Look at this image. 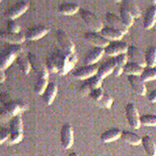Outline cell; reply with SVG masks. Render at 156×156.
I'll use <instances>...</instances> for the list:
<instances>
[{
    "label": "cell",
    "instance_id": "cell-17",
    "mask_svg": "<svg viewBox=\"0 0 156 156\" xmlns=\"http://www.w3.org/2000/svg\"><path fill=\"white\" fill-rule=\"evenodd\" d=\"M126 54L127 55V58L129 57L131 59V62H134L139 64L142 67L146 66L144 53L137 47L133 46V45L128 46V49Z\"/></svg>",
    "mask_w": 156,
    "mask_h": 156
},
{
    "label": "cell",
    "instance_id": "cell-38",
    "mask_svg": "<svg viewBox=\"0 0 156 156\" xmlns=\"http://www.w3.org/2000/svg\"><path fill=\"white\" fill-rule=\"evenodd\" d=\"M104 93L105 92H104L102 87H97V88L92 89V90H90V91H89L88 97L90 98V99H92L93 101L98 102V101L101 99L102 95L104 94Z\"/></svg>",
    "mask_w": 156,
    "mask_h": 156
},
{
    "label": "cell",
    "instance_id": "cell-11",
    "mask_svg": "<svg viewBox=\"0 0 156 156\" xmlns=\"http://www.w3.org/2000/svg\"><path fill=\"white\" fill-rule=\"evenodd\" d=\"M30 2L28 1H20L12 5L7 10L6 15L9 20H15L23 14L28 9Z\"/></svg>",
    "mask_w": 156,
    "mask_h": 156
},
{
    "label": "cell",
    "instance_id": "cell-23",
    "mask_svg": "<svg viewBox=\"0 0 156 156\" xmlns=\"http://www.w3.org/2000/svg\"><path fill=\"white\" fill-rule=\"evenodd\" d=\"M104 54V48L99 47H94L92 49L87 51L84 57V63L86 65H92L95 64L98 61L100 60V58L102 57Z\"/></svg>",
    "mask_w": 156,
    "mask_h": 156
},
{
    "label": "cell",
    "instance_id": "cell-13",
    "mask_svg": "<svg viewBox=\"0 0 156 156\" xmlns=\"http://www.w3.org/2000/svg\"><path fill=\"white\" fill-rule=\"evenodd\" d=\"M105 20L109 24V27L115 29L118 31L121 32L122 34H126L128 32V27H126L121 20L119 16L112 12H108L105 14Z\"/></svg>",
    "mask_w": 156,
    "mask_h": 156
},
{
    "label": "cell",
    "instance_id": "cell-1",
    "mask_svg": "<svg viewBox=\"0 0 156 156\" xmlns=\"http://www.w3.org/2000/svg\"><path fill=\"white\" fill-rule=\"evenodd\" d=\"M50 56L55 62L57 73L60 75H65L69 73L74 67L77 61L76 54L67 53L61 49L56 50Z\"/></svg>",
    "mask_w": 156,
    "mask_h": 156
},
{
    "label": "cell",
    "instance_id": "cell-27",
    "mask_svg": "<svg viewBox=\"0 0 156 156\" xmlns=\"http://www.w3.org/2000/svg\"><path fill=\"white\" fill-rule=\"evenodd\" d=\"M140 144H142L145 152L149 156H156V144H154L151 136L149 135L142 136Z\"/></svg>",
    "mask_w": 156,
    "mask_h": 156
},
{
    "label": "cell",
    "instance_id": "cell-15",
    "mask_svg": "<svg viewBox=\"0 0 156 156\" xmlns=\"http://www.w3.org/2000/svg\"><path fill=\"white\" fill-rule=\"evenodd\" d=\"M48 28L44 25H38L28 29L24 34L25 40L36 41L44 37L48 33Z\"/></svg>",
    "mask_w": 156,
    "mask_h": 156
},
{
    "label": "cell",
    "instance_id": "cell-30",
    "mask_svg": "<svg viewBox=\"0 0 156 156\" xmlns=\"http://www.w3.org/2000/svg\"><path fill=\"white\" fill-rule=\"evenodd\" d=\"M122 6H124L125 9L130 13L133 19L135 18H139L141 16V10L139 8V6L133 1L130 0H125L122 3Z\"/></svg>",
    "mask_w": 156,
    "mask_h": 156
},
{
    "label": "cell",
    "instance_id": "cell-4",
    "mask_svg": "<svg viewBox=\"0 0 156 156\" xmlns=\"http://www.w3.org/2000/svg\"><path fill=\"white\" fill-rule=\"evenodd\" d=\"M80 13L82 20L89 28V30L99 32L101 30L103 27L102 22L94 12H90L87 9H83L80 10Z\"/></svg>",
    "mask_w": 156,
    "mask_h": 156
},
{
    "label": "cell",
    "instance_id": "cell-26",
    "mask_svg": "<svg viewBox=\"0 0 156 156\" xmlns=\"http://www.w3.org/2000/svg\"><path fill=\"white\" fill-rule=\"evenodd\" d=\"M58 12L61 14L70 16L75 14L80 9V5L76 2H63L58 5Z\"/></svg>",
    "mask_w": 156,
    "mask_h": 156
},
{
    "label": "cell",
    "instance_id": "cell-10",
    "mask_svg": "<svg viewBox=\"0 0 156 156\" xmlns=\"http://www.w3.org/2000/svg\"><path fill=\"white\" fill-rule=\"evenodd\" d=\"M37 76L34 86V92L37 94H41L48 83V72L45 66H43L37 71Z\"/></svg>",
    "mask_w": 156,
    "mask_h": 156
},
{
    "label": "cell",
    "instance_id": "cell-29",
    "mask_svg": "<svg viewBox=\"0 0 156 156\" xmlns=\"http://www.w3.org/2000/svg\"><path fill=\"white\" fill-rule=\"evenodd\" d=\"M112 70H113V63H112V60L110 59V60L106 61L105 62L101 64L99 67H98L96 75H98L103 80L109 74H112Z\"/></svg>",
    "mask_w": 156,
    "mask_h": 156
},
{
    "label": "cell",
    "instance_id": "cell-12",
    "mask_svg": "<svg viewBox=\"0 0 156 156\" xmlns=\"http://www.w3.org/2000/svg\"><path fill=\"white\" fill-rule=\"evenodd\" d=\"M98 66L96 64H92V65H86V66H81V67L77 68L75 69L73 73V76L76 79L79 80H87L90 76H94L96 74L97 72Z\"/></svg>",
    "mask_w": 156,
    "mask_h": 156
},
{
    "label": "cell",
    "instance_id": "cell-36",
    "mask_svg": "<svg viewBox=\"0 0 156 156\" xmlns=\"http://www.w3.org/2000/svg\"><path fill=\"white\" fill-rule=\"evenodd\" d=\"M140 123L146 126H156V115L154 114L140 115Z\"/></svg>",
    "mask_w": 156,
    "mask_h": 156
},
{
    "label": "cell",
    "instance_id": "cell-41",
    "mask_svg": "<svg viewBox=\"0 0 156 156\" xmlns=\"http://www.w3.org/2000/svg\"><path fill=\"white\" fill-rule=\"evenodd\" d=\"M147 99H148V101H150V102H156V88L154 89V90L148 94V96H147Z\"/></svg>",
    "mask_w": 156,
    "mask_h": 156
},
{
    "label": "cell",
    "instance_id": "cell-40",
    "mask_svg": "<svg viewBox=\"0 0 156 156\" xmlns=\"http://www.w3.org/2000/svg\"><path fill=\"white\" fill-rule=\"evenodd\" d=\"M9 129L5 127H0V144L7 141L9 139Z\"/></svg>",
    "mask_w": 156,
    "mask_h": 156
},
{
    "label": "cell",
    "instance_id": "cell-32",
    "mask_svg": "<svg viewBox=\"0 0 156 156\" xmlns=\"http://www.w3.org/2000/svg\"><path fill=\"white\" fill-rule=\"evenodd\" d=\"M16 63H17L18 66H19L22 73H24V74H28L30 73V69H31V66H30V63L27 55H23L20 54L16 57Z\"/></svg>",
    "mask_w": 156,
    "mask_h": 156
},
{
    "label": "cell",
    "instance_id": "cell-16",
    "mask_svg": "<svg viewBox=\"0 0 156 156\" xmlns=\"http://www.w3.org/2000/svg\"><path fill=\"white\" fill-rule=\"evenodd\" d=\"M27 108V105L22 101H8L4 105V110L5 113L12 116L18 115L20 113L25 111Z\"/></svg>",
    "mask_w": 156,
    "mask_h": 156
},
{
    "label": "cell",
    "instance_id": "cell-19",
    "mask_svg": "<svg viewBox=\"0 0 156 156\" xmlns=\"http://www.w3.org/2000/svg\"><path fill=\"white\" fill-rule=\"evenodd\" d=\"M127 59L128 58L126 53L119 54L111 58L113 63V70H112V74L114 76H119V75L122 74L123 66L127 62Z\"/></svg>",
    "mask_w": 156,
    "mask_h": 156
},
{
    "label": "cell",
    "instance_id": "cell-3",
    "mask_svg": "<svg viewBox=\"0 0 156 156\" xmlns=\"http://www.w3.org/2000/svg\"><path fill=\"white\" fill-rule=\"evenodd\" d=\"M21 51L20 44H9L0 53V68L5 70L9 67Z\"/></svg>",
    "mask_w": 156,
    "mask_h": 156
},
{
    "label": "cell",
    "instance_id": "cell-18",
    "mask_svg": "<svg viewBox=\"0 0 156 156\" xmlns=\"http://www.w3.org/2000/svg\"><path fill=\"white\" fill-rule=\"evenodd\" d=\"M102 79L100 78L98 75L94 74V76H90V78L84 80L80 87V91L82 93L89 92L92 89L101 87Z\"/></svg>",
    "mask_w": 156,
    "mask_h": 156
},
{
    "label": "cell",
    "instance_id": "cell-42",
    "mask_svg": "<svg viewBox=\"0 0 156 156\" xmlns=\"http://www.w3.org/2000/svg\"><path fill=\"white\" fill-rule=\"evenodd\" d=\"M5 79V72H4V69L0 68V83L4 82Z\"/></svg>",
    "mask_w": 156,
    "mask_h": 156
},
{
    "label": "cell",
    "instance_id": "cell-7",
    "mask_svg": "<svg viewBox=\"0 0 156 156\" xmlns=\"http://www.w3.org/2000/svg\"><path fill=\"white\" fill-rule=\"evenodd\" d=\"M60 143L64 149H69L73 144V129L69 123L66 122L60 129Z\"/></svg>",
    "mask_w": 156,
    "mask_h": 156
},
{
    "label": "cell",
    "instance_id": "cell-35",
    "mask_svg": "<svg viewBox=\"0 0 156 156\" xmlns=\"http://www.w3.org/2000/svg\"><path fill=\"white\" fill-rule=\"evenodd\" d=\"M145 65L148 67L156 66V47H150L144 54Z\"/></svg>",
    "mask_w": 156,
    "mask_h": 156
},
{
    "label": "cell",
    "instance_id": "cell-8",
    "mask_svg": "<svg viewBox=\"0 0 156 156\" xmlns=\"http://www.w3.org/2000/svg\"><path fill=\"white\" fill-rule=\"evenodd\" d=\"M56 38L60 45V49L67 53H75V47L73 41L68 36L66 32L62 30L56 31Z\"/></svg>",
    "mask_w": 156,
    "mask_h": 156
},
{
    "label": "cell",
    "instance_id": "cell-33",
    "mask_svg": "<svg viewBox=\"0 0 156 156\" xmlns=\"http://www.w3.org/2000/svg\"><path fill=\"white\" fill-rule=\"evenodd\" d=\"M140 80L142 81H150V80H155L156 79V66H153V67H148V66H145L143 69V71L141 72L140 75Z\"/></svg>",
    "mask_w": 156,
    "mask_h": 156
},
{
    "label": "cell",
    "instance_id": "cell-20",
    "mask_svg": "<svg viewBox=\"0 0 156 156\" xmlns=\"http://www.w3.org/2000/svg\"><path fill=\"white\" fill-rule=\"evenodd\" d=\"M0 38L12 44H20L25 41L24 34L20 33H12L8 30L0 31Z\"/></svg>",
    "mask_w": 156,
    "mask_h": 156
},
{
    "label": "cell",
    "instance_id": "cell-24",
    "mask_svg": "<svg viewBox=\"0 0 156 156\" xmlns=\"http://www.w3.org/2000/svg\"><path fill=\"white\" fill-rule=\"evenodd\" d=\"M100 34L103 37L106 38L108 41H120L124 34L118 31L115 29L109 27V26H103L101 30L99 31Z\"/></svg>",
    "mask_w": 156,
    "mask_h": 156
},
{
    "label": "cell",
    "instance_id": "cell-6",
    "mask_svg": "<svg viewBox=\"0 0 156 156\" xmlns=\"http://www.w3.org/2000/svg\"><path fill=\"white\" fill-rule=\"evenodd\" d=\"M128 44L122 41H113L108 44L104 48V53L110 56H115L119 54L126 53L128 49Z\"/></svg>",
    "mask_w": 156,
    "mask_h": 156
},
{
    "label": "cell",
    "instance_id": "cell-14",
    "mask_svg": "<svg viewBox=\"0 0 156 156\" xmlns=\"http://www.w3.org/2000/svg\"><path fill=\"white\" fill-rule=\"evenodd\" d=\"M127 80L130 84L132 90L136 94L144 96L146 94V86L144 81L140 80V76L137 75H128Z\"/></svg>",
    "mask_w": 156,
    "mask_h": 156
},
{
    "label": "cell",
    "instance_id": "cell-31",
    "mask_svg": "<svg viewBox=\"0 0 156 156\" xmlns=\"http://www.w3.org/2000/svg\"><path fill=\"white\" fill-rule=\"evenodd\" d=\"M144 67H142L139 64L136 63L134 62H127L125 66H123V69H122V73H126L127 75H139L143 71Z\"/></svg>",
    "mask_w": 156,
    "mask_h": 156
},
{
    "label": "cell",
    "instance_id": "cell-5",
    "mask_svg": "<svg viewBox=\"0 0 156 156\" xmlns=\"http://www.w3.org/2000/svg\"><path fill=\"white\" fill-rule=\"evenodd\" d=\"M125 115L129 126L133 129H139L140 126V115L136 107L133 102L127 103L125 106Z\"/></svg>",
    "mask_w": 156,
    "mask_h": 156
},
{
    "label": "cell",
    "instance_id": "cell-22",
    "mask_svg": "<svg viewBox=\"0 0 156 156\" xmlns=\"http://www.w3.org/2000/svg\"><path fill=\"white\" fill-rule=\"evenodd\" d=\"M156 23V6L150 5L147 9L143 21V27L145 30H150Z\"/></svg>",
    "mask_w": 156,
    "mask_h": 156
},
{
    "label": "cell",
    "instance_id": "cell-25",
    "mask_svg": "<svg viewBox=\"0 0 156 156\" xmlns=\"http://www.w3.org/2000/svg\"><path fill=\"white\" fill-rule=\"evenodd\" d=\"M121 133L122 131L119 128L112 127L101 133V136H100V140L103 143H109V142L115 141L120 138Z\"/></svg>",
    "mask_w": 156,
    "mask_h": 156
},
{
    "label": "cell",
    "instance_id": "cell-28",
    "mask_svg": "<svg viewBox=\"0 0 156 156\" xmlns=\"http://www.w3.org/2000/svg\"><path fill=\"white\" fill-rule=\"evenodd\" d=\"M120 138L131 145H139L141 143V137L138 134L129 130H123L121 133Z\"/></svg>",
    "mask_w": 156,
    "mask_h": 156
},
{
    "label": "cell",
    "instance_id": "cell-34",
    "mask_svg": "<svg viewBox=\"0 0 156 156\" xmlns=\"http://www.w3.org/2000/svg\"><path fill=\"white\" fill-rule=\"evenodd\" d=\"M119 17H120L122 23L128 28L131 27L132 25L133 24L134 19L130 15V13L125 9L124 6H122V5H121L120 8H119Z\"/></svg>",
    "mask_w": 156,
    "mask_h": 156
},
{
    "label": "cell",
    "instance_id": "cell-39",
    "mask_svg": "<svg viewBox=\"0 0 156 156\" xmlns=\"http://www.w3.org/2000/svg\"><path fill=\"white\" fill-rule=\"evenodd\" d=\"M6 30L12 33H20V27L14 20H9L6 23Z\"/></svg>",
    "mask_w": 156,
    "mask_h": 156
},
{
    "label": "cell",
    "instance_id": "cell-9",
    "mask_svg": "<svg viewBox=\"0 0 156 156\" xmlns=\"http://www.w3.org/2000/svg\"><path fill=\"white\" fill-rule=\"evenodd\" d=\"M83 38L85 39L87 42L92 44L95 47L104 48L108 45L109 41L103 37L99 32L87 30L83 34Z\"/></svg>",
    "mask_w": 156,
    "mask_h": 156
},
{
    "label": "cell",
    "instance_id": "cell-43",
    "mask_svg": "<svg viewBox=\"0 0 156 156\" xmlns=\"http://www.w3.org/2000/svg\"><path fill=\"white\" fill-rule=\"evenodd\" d=\"M68 156H79V154H78L76 152H75V151H73V152L69 153Z\"/></svg>",
    "mask_w": 156,
    "mask_h": 156
},
{
    "label": "cell",
    "instance_id": "cell-2",
    "mask_svg": "<svg viewBox=\"0 0 156 156\" xmlns=\"http://www.w3.org/2000/svg\"><path fill=\"white\" fill-rule=\"evenodd\" d=\"M23 126L21 116L20 115L12 116L9 122V139L7 140L8 144H18L23 139Z\"/></svg>",
    "mask_w": 156,
    "mask_h": 156
},
{
    "label": "cell",
    "instance_id": "cell-37",
    "mask_svg": "<svg viewBox=\"0 0 156 156\" xmlns=\"http://www.w3.org/2000/svg\"><path fill=\"white\" fill-rule=\"evenodd\" d=\"M98 105L103 108H109L112 105L113 103V98L112 96L109 95L107 93H104L101 99L98 101Z\"/></svg>",
    "mask_w": 156,
    "mask_h": 156
},
{
    "label": "cell",
    "instance_id": "cell-21",
    "mask_svg": "<svg viewBox=\"0 0 156 156\" xmlns=\"http://www.w3.org/2000/svg\"><path fill=\"white\" fill-rule=\"evenodd\" d=\"M57 90H58V87H57L56 83L54 82H48L46 87L44 88V91L41 94L43 100L46 105H50L52 104L56 97Z\"/></svg>",
    "mask_w": 156,
    "mask_h": 156
}]
</instances>
